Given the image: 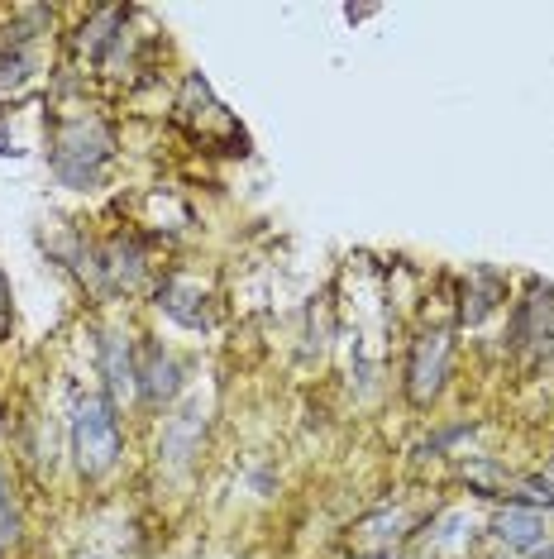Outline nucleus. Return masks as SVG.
Segmentation results:
<instances>
[{"label":"nucleus","instance_id":"nucleus-1","mask_svg":"<svg viewBox=\"0 0 554 559\" xmlns=\"http://www.w3.org/2000/svg\"><path fill=\"white\" fill-rule=\"evenodd\" d=\"M72 445H77V464H82L86 478H101L120 459V416H115V402L110 397L86 392L82 402H77Z\"/></svg>","mask_w":554,"mask_h":559},{"label":"nucleus","instance_id":"nucleus-2","mask_svg":"<svg viewBox=\"0 0 554 559\" xmlns=\"http://www.w3.org/2000/svg\"><path fill=\"white\" fill-rule=\"evenodd\" d=\"M106 158H110V134L106 129L101 125H72L63 139H58L53 172L63 177L67 187H96Z\"/></svg>","mask_w":554,"mask_h":559},{"label":"nucleus","instance_id":"nucleus-3","mask_svg":"<svg viewBox=\"0 0 554 559\" xmlns=\"http://www.w3.org/2000/svg\"><path fill=\"white\" fill-rule=\"evenodd\" d=\"M445 368H449V335L445 330H435V335H426V340H416V349H411V368H406V392H411V402H416V407H426L430 397L440 392Z\"/></svg>","mask_w":554,"mask_h":559},{"label":"nucleus","instance_id":"nucleus-4","mask_svg":"<svg viewBox=\"0 0 554 559\" xmlns=\"http://www.w3.org/2000/svg\"><path fill=\"white\" fill-rule=\"evenodd\" d=\"M158 306L168 311L172 321H182V325H206L211 316H206V292L196 287V282H168L163 292H158Z\"/></svg>","mask_w":554,"mask_h":559},{"label":"nucleus","instance_id":"nucleus-5","mask_svg":"<svg viewBox=\"0 0 554 559\" xmlns=\"http://www.w3.org/2000/svg\"><path fill=\"white\" fill-rule=\"evenodd\" d=\"M492 531H497V540H507L516 550H535L540 536H545V531H540V516H535L531 507H507V512H497Z\"/></svg>","mask_w":554,"mask_h":559},{"label":"nucleus","instance_id":"nucleus-6","mask_svg":"<svg viewBox=\"0 0 554 559\" xmlns=\"http://www.w3.org/2000/svg\"><path fill=\"white\" fill-rule=\"evenodd\" d=\"M550 335V292L545 287H535L526 306L516 311V325H512V344H535Z\"/></svg>","mask_w":554,"mask_h":559},{"label":"nucleus","instance_id":"nucleus-7","mask_svg":"<svg viewBox=\"0 0 554 559\" xmlns=\"http://www.w3.org/2000/svg\"><path fill=\"white\" fill-rule=\"evenodd\" d=\"M101 354H106V378H110V392H115V402L120 397H134V364H129V344L125 335H106V344H101Z\"/></svg>","mask_w":554,"mask_h":559},{"label":"nucleus","instance_id":"nucleus-8","mask_svg":"<svg viewBox=\"0 0 554 559\" xmlns=\"http://www.w3.org/2000/svg\"><path fill=\"white\" fill-rule=\"evenodd\" d=\"M144 378H149V383H144V392H149L153 402H163V397H172V392H177V364H172L163 349H153V354H149Z\"/></svg>","mask_w":554,"mask_h":559},{"label":"nucleus","instance_id":"nucleus-9","mask_svg":"<svg viewBox=\"0 0 554 559\" xmlns=\"http://www.w3.org/2000/svg\"><path fill=\"white\" fill-rule=\"evenodd\" d=\"M106 268H110V278H115V287H139V278H144V263H139L134 244H115Z\"/></svg>","mask_w":554,"mask_h":559},{"label":"nucleus","instance_id":"nucleus-10","mask_svg":"<svg viewBox=\"0 0 554 559\" xmlns=\"http://www.w3.org/2000/svg\"><path fill=\"white\" fill-rule=\"evenodd\" d=\"M125 24V10H115V5H106V10H96V20L86 24L82 29V48H106V39H110V29H120Z\"/></svg>","mask_w":554,"mask_h":559},{"label":"nucleus","instance_id":"nucleus-11","mask_svg":"<svg viewBox=\"0 0 554 559\" xmlns=\"http://www.w3.org/2000/svg\"><path fill=\"white\" fill-rule=\"evenodd\" d=\"M24 82H29V58H24V53H5V58H0V96L20 91Z\"/></svg>","mask_w":554,"mask_h":559},{"label":"nucleus","instance_id":"nucleus-12","mask_svg":"<svg viewBox=\"0 0 554 559\" xmlns=\"http://www.w3.org/2000/svg\"><path fill=\"white\" fill-rule=\"evenodd\" d=\"M20 536V521H15V502H10V483L0 473V540H15Z\"/></svg>","mask_w":554,"mask_h":559},{"label":"nucleus","instance_id":"nucleus-13","mask_svg":"<svg viewBox=\"0 0 554 559\" xmlns=\"http://www.w3.org/2000/svg\"><path fill=\"white\" fill-rule=\"evenodd\" d=\"M521 488H526V497H531V502H545V507H554V483H550V478H526Z\"/></svg>","mask_w":554,"mask_h":559},{"label":"nucleus","instance_id":"nucleus-14","mask_svg":"<svg viewBox=\"0 0 554 559\" xmlns=\"http://www.w3.org/2000/svg\"><path fill=\"white\" fill-rule=\"evenodd\" d=\"M0 153H20V149H15V134H10V129H0Z\"/></svg>","mask_w":554,"mask_h":559},{"label":"nucleus","instance_id":"nucleus-15","mask_svg":"<svg viewBox=\"0 0 554 559\" xmlns=\"http://www.w3.org/2000/svg\"><path fill=\"white\" fill-rule=\"evenodd\" d=\"M535 559H554V545H545V550H540V555H535Z\"/></svg>","mask_w":554,"mask_h":559},{"label":"nucleus","instance_id":"nucleus-16","mask_svg":"<svg viewBox=\"0 0 554 559\" xmlns=\"http://www.w3.org/2000/svg\"><path fill=\"white\" fill-rule=\"evenodd\" d=\"M0 301H5V278H0Z\"/></svg>","mask_w":554,"mask_h":559},{"label":"nucleus","instance_id":"nucleus-17","mask_svg":"<svg viewBox=\"0 0 554 559\" xmlns=\"http://www.w3.org/2000/svg\"><path fill=\"white\" fill-rule=\"evenodd\" d=\"M545 478H550V483H554V464H550V473H545Z\"/></svg>","mask_w":554,"mask_h":559}]
</instances>
